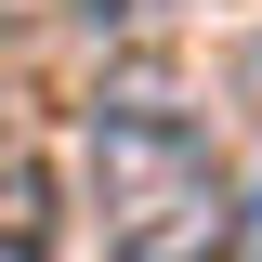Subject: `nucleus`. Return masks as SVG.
Wrapping results in <instances>:
<instances>
[{
	"label": "nucleus",
	"mask_w": 262,
	"mask_h": 262,
	"mask_svg": "<svg viewBox=\"0 0 262 262\" xmlns=\"http://www.w3.org/2000/svg\"><path fill=\"white\" fill-rule=\"evenodd\" d=\"M236 262H262V184H249V223H236Z\"/></svg>",
	"instance_id": "nucleus-3"
},
{
	"label": "nucleus",
	"mask_w": 262,
	"mask_h": 262,
	"mask_svg": "<svg viewBox=\"0 0 262 262\" xmlns=\"http://www.w3.org/2000/svg\"><path fill=\"white\" fill-rule=\"evenodd\" d=\"M236 79H249V105H262V39H249V66H236Z\"/></svg>",
	"instance_id": "nucleus-4"
},
{
	"label": "nucleus",
	"mask_w": 262,
	"mask_h": 262,
	"mask_svg": "<svg viewBox=\"0 0 262 262\" xmlns=\"http://www.w3.org/2000/svg\"><path fill=\"white\" fill-rule=\"evenodd\" d=\"M0 118H13V92H0Z\"/></svg>",
	"instance_id": "nucleus-5"
},
{
	"label": "nucleus",
	"mask_w": 262,
	"mask_h": 262,
	"mask_svg": "<svg viewBox=\"0 0 262 262\" xmlns=\"http://www.w3.org/2000/svg\"><path fill=\"white\" fill-rule=\"evenodd\" d=\"M66 249V196L39 158H0V262H53Z\"/></svg>",
	"instance_id": "nucleus-2"
},
{
	"label": "nucleus",
	"mask_w": 262,
	"mask_h": 262,
	"mask_svg": "<svg viewBox=\"0 0 262 262\" xmlns=\"http://www.w3.org/2000/svg\"><path fill=\"white\" fill-rule=\"evenodd\" d=\"M92 196H105V262H223L236 196L210 170V131L170 105V79H118L92 105Z\"/></svg>",
	"instance_id": "nucleus-1"
}]
</instances>
